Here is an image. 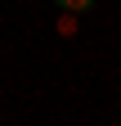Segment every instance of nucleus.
<instances>
[{"label": "nucleus", "mask_w": 121, "mask_h": 126, "mask_svg": "<svg viewBox=\"0 0 121 126\" xmlns=\"http://www.w3.org/2000/svg\"><path fill=\"white\" fill-rule=\"evenodd\" d=\"M58 5H63V9H67V14H85V9H90V5H94V0H58Z\"/></svg>", "instance_id": "f257e3e1"}]
</instances>
